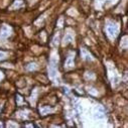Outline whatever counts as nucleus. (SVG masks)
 Returning <instances> with one entry per match:
<instances>
[{
	"label": "nucleus",
	"mask_w": 128,
	"mask_h": 128,
	"mask_svg": "<svg viewBox=\"0 0 128 128\" xmlns=\"http://www.w3.org/2000/svg\"><path fill=\"white\" fill-rule=\"evenodd\" d=\"M0 77H1V76H0Z\"/></svg>",
	"instance_id": "4"
},
{
	"label": "nucleus",
	"mask_w": 128,
	"mask_h": 128,
	"mask_svg": "<svg viewBox=\"0 0 128 128\" xmlns=\"http://www.w3.org/2000/svg\"><path fill=\"white\" fill-rule=\"evenodd\" d=\"M108 32H109V34L110 36H115L116 34V32H117V29H116V27L115 26H113V25H110V26H108Z\"/></svg>",
	"instance_id": "1"
},
{
	"label": "nucleus",
	"mask_w": 128,
	"mask_h": 128,
	"mask_svg": "<svg viewBox=\"0 0 128 128\" xmlns=\"http://www.w3.org/2000/svg\"><path fill=\"white\" fill-rule=\"evenodd\" d=\"M5 56V54L4 52H0V58H3Z\"/></svg>",
	"instance_id": "3"
},
{
	"label": "nucleus",
	"mask_w": 128,
	"mask_h": 128,
	"mask_svg": "<svg viewBox=\"0 0 128 128\" xmlns=\"http://www.w3.org/2000/svg\"><path fill=\"white\" fill-rule=\"evenodd\" d=\"M8 34H9V28H7L6 26H4V27L2 28V31H1V36L6 38Z\"/></svg>",
	"instance_id": "2"
}]
</instances>
